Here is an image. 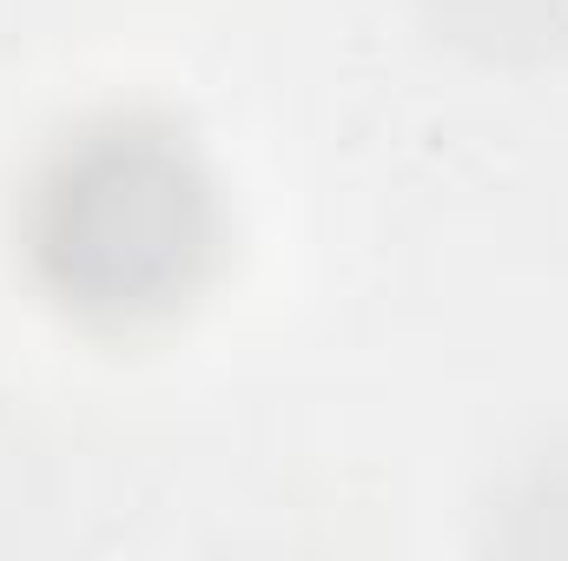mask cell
<instances>
[{
  "mask_svg": "<svg viewBox=\"0 0 568 561\" xmlns=\"http://www.w3.org/2000/svg\"><path fill=\"white\" fill-rule=\"evenodd\" d=\"M212 178L159 120L80 126L40 165L27 198L33 272L93 324H140L185 304L212 265Z\"/></svg>",
  "mask_w": 568,
  "mask_h": 561,
  "instance_id": "1",
  "label": "cell"
}]
</instances>
